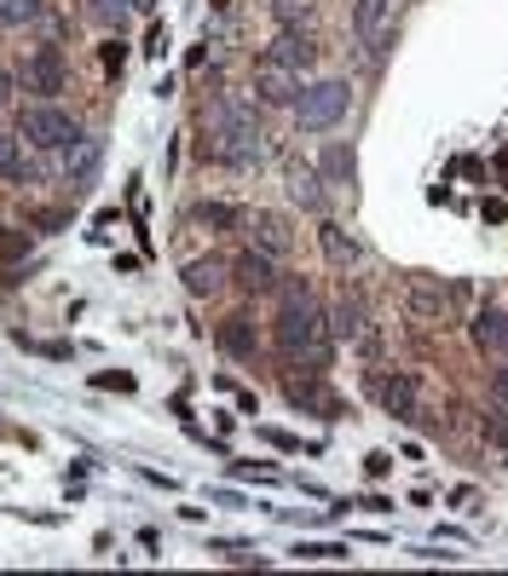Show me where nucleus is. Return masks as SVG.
Instances as JSON below:
<instances>
[{"instance_id":"1","label":"nucleus","mask_w":508,"mask_h":576,"mask_svg":"<svg viewBox=\"0 0 508 576\" xmlns=\"http://www.w3.org/2000/svg\"><path fill=\"white\" fill-rule=\"evenodd\" d=\"M283 288V312H277V352L290 369H307V375H323L335 358V335H330V323H323L318 312V300H312V288L307 283H277Z\"/></svg>"},{"instance_id":"2","label":"nucleus","mask_w":508,"mask_h":576,"mask_svg":"<svg viewBox=\"0 0 508 576\" xmlns=\"http://www.w3.org/2000/svg\"><path fill=\"white\" fill-rule=\"evenodd\" d=\"M209 151L214 161H226V168H260L267 161V133L255 128V110H243L237 98H220L209 110Z\"/></svg>"},{"instance_id":"3","label":"nucleus","mask_w":508,"mask_h":576,"mask_svg":"<svg viewBox=\"0 0 508 576\" xmlns=\"http://www.w3.org/2000/svg\"><path fill=\"white\" fill-rule=\"evenodd\" d=\"M347 110H353L347 81H312V87H300V98H295L300 133H330L335 121H347Z\"/></svg>"},{"instance_id":"4","label":"nucleus","mask_w":508,"mask_h":576,"mask_svg":"<svg viewBox=\"0 0 508 576\" xmlns=\"http://www.w3.org/2000/svg\"><path fill=\"white\" fill-rule=\"evenodd\" d=\"M17 133H24V144H35V151H70V144L81 139L75 116L58 110V105H29L24 121H17Z\"/></svg>"},{"instance_id":"5","label":"nucleus","mask_w":508,"mask_h":576,"mask_svg":"<svg viewBox=\"0 0 508 576\" xmlns=\"http://www.w3.org/2000/svg\"><path fill=\"white\" fill-rule=\"evenodd\" d=\"M330 335L335 340H353V346H364V352H376V328H370V305H364V295L358 288H341V300L330 305Z\"/></svg>"},{"instance_id":"6","label":"nucleus","mask_w":508,"mask_h":576,"mask_svg":"<svg viewBox=\"0 0 508 576\" xmlns=\"http://www.w3.org/2000/svg\"><path fill=\"white\" fill-rule=\"evenodd\" d=\"M462 305V288L439 283V277H411V317L422 323H451Z\"/></svg>"},{"instance_id":"7","label":"nucleus","mask_w":508,"mask_h":576,"mask_svg":"<svg viewBox=\"0 0 508 576\" xmlns=\"http://www.w3.org/2000/svg\"><path fill=\"white\" fill-rule=\"evenodd\" d=\"M243 231H249V249L272 254V260H283V254L295 249V231H290V219H283V214H272V208H255V214H243Z\"/></svg>"},{"instance_id":"8","label":"nucleus","mask_w":508,"mask_h":576,"mask_svg":"<svg viewBox=\"0 0 508 576\" xmlns=\"http://www.w3.org/2000/svg\"><path fill=\"white\" fill-rule=\"evenodd\" d=\"M64 81H70V64H64V52H58V47H35L24 58V93L52 98V93H64Z\"/></svg>"},{"instance_id":"9","label":"nucleus","mask_w":508,"mask_h":576,"mask_svg":"<svg viewBox=\"0 0 508 576\" xmlns=\"http://www.w3.org/2000/svg\"><path fill=\"white\" fill-rule=\"evenodd\" d=\"M232 283L243 288V295H277V260L260 254V249H243L232 260Z\"/></svg>"},{"instance_id":"10","label":"nucleus","mask_w":508,"mask_h":576,"mask_svg":"<svg viewBox=\"0 0 508 576\" xmlns=\"http://www.w3.org/2000/svg\"><path fill=\"white\" fill-rule=\"evenodd\" d=\"M255 93H260V105H295V98H300V75L283 70L277 58H260V64H255Z\"/></svg>"},{"instance_id":"11","label":"nucleus","mask_w":508,"mask_h":576,"mask_svg":"<svg viewBox=\"0 0 508 576\" xmlns=\"http://www.w3.org/2000/svg\"><path fill=\"white\" fill-rule=\"evenodd\" d=\"M0 179L7 184H40L47 168L24 151V133H0Z\"/></svg>"},{"instance_id":"12","label":"nucleus","mask_w":508,"mask_h":576,"mask_svg":"<svg viewBox=\"0 0 508 576\" xmlns=\"http://www.w3.org/2000/svg\"><path fill=\"white\" fill-rule=\"evenodd\" d=\"M214 340H220V352L237 358V363H255V358H260V328L243 317V312H232L226 323H220V328H214Z\"/></svg>"},{"instance_id":"13","label":"nucleus","mask_w":508,"mask_h":576,"mask_svg":"<svg viewBox=\"0 0 508 576\" xmlns=\"http://www.w3.org/2000/svg\"><path fill=\"white\" fill-rule=\"evenodd\" d=\"M267 58H277V64L295 70V75H307V70L318 64V47H312V35H300V29L290 24V29H277V40H272Z\"/></svg>"},{"instance_id":"14","label":"nucleus","mask_w":508,"mask_h":576,"mask_svg":"<svg viewBox=\"0 0 508 576\" xmlns=\"http://www.w3.org/2000/svg\"><path fill=\"white\" fill-rule=\"evenodd\" d=\"M290 404L295 409H312V416H323V421H335L341 416V398L323 386V375H307V381H290Z\"/></svg>"},{"instance_id":"15","label":"nucleus","mask_w":508,"mask_h":576,"mask_svg":"<svg viewBox=\"0 0 508 576\" xmlns=\"http://www.w3.org/2000/svg\"><path fill=\"white\" fill-rule=\"evenodd\" d=\"M290 196L300 202L307 214H323V173L312 168V161H290Z\"/></svg>"},{"instance_id":"16","label":"nucleus","mask_w":508,"mask_h":576,"mask_svg":"<svg viewBox=\"0 0 508 576\" xmlns=\"http://www.w3.org/2000/svg\"><path fill=\"white\" fill-rule=\"evenodd\" d=\"M474 346L480 352H492L508 363V312H497V305H485V312L474 317Z\"/></svg>"},{"instance_id":"17","label":"nucleus","mask_w":508,"mask_h":576,"mask_svg":"<svg viewBox=\"0 0 508 576\" xmlns=\"http://www.w3.org/2000/svg\"><path fill=\"white\" fill-rule=\"evenodd\" d=\"M139 12H151V0H87V17L98 29H116V35L128 29Z\"/></svg>"},{"instance_id":"18","label":"nucleus","mask_w":508,"mask_h":576,"mask_svg":"<svg viewBox=\"0 0 508 576\" xmlns=\"http://www.w3.org/2000/svg\"><path fill=\"white\" fill-rule=\"evenodd\" d=\"M226 277H232V260H220V254L186 265V288H191V295H214V288L226 283Z\"/></svg>"},{"instance_id":"19","label":"nucleus","mask_w":508,"mask_h":576,"mask_svg":"<svg viewBox=\"0 0 508 576\" xmlns=\"http://www.w3.org/2000/svg\"><path fill=\"white\" fill-rule=\"evenodd\" d=\"M93 173H98V139L81 133L70 151H64V179H70V184H87Z\"/></svg>"},{"instance_id":"20","label":"nucleus","mask_w":508,"mask_h":576,"mask_svg":"<svg viewBox=\"0 0 508 576\" xmlns=\"http://www.w3.org/2000/svg\"><path fill=\"white\" fill-rule=\"evenodd\" d=\"M381 409L399 421H416V381L411 375H393V381H381Z\"/></svg>"},{"instance_id":"21","label":"nucleus","mask_w":508,"mask_h":576,"mask_svg":"<svg viewBox=\"0 0 508 576\" xmlns=\"http://www.w3.org/2000/svg\"><path fill=\"white\" fill-rule=\"evenodd\" d=\"M318 242H323V260H330V265H353V260H358V242L341 231L335 219H323V225H318Z\"/></svg>"},{"instance_id":"22","label":"nucleus","mask_w":508,"mask_h":576,"mask_svg":"<svg viewBox=\"0 0 508 576\" xmlns=\"http://www.w3.org/2000/svg\"><path fill=\"white\" fill-rule=\"evenodd\" d=\"M388 12H393V0H358V7H353V29H358V40H376L381 24H388Z\"/></svg>"},{"instance_id":"23","label":"nucleus","mask_w":508,"mask_h":576,"mask_svg":"<svg viewBox=\"0 0 508 576\" xmlns=\"http://www.w3.org/2000/svg\"><path fill=\"white\" fill-rule=\"evenodd\" d=\"M40 0H0V29H24V24H40Z\"/></svg>"},{"instance_id":"24","label":"nucleus","mask_w":508,"mask_h":576,"mask_svg":"<svg viewBox=\"0 0 508 576\" xmlns=\"http://www.w3.org/2000/svg\"><path fill=\"white\" fill-rule=\"evenodd\" d=\"M480 427H485V444H492V449H497V456L508 461V409L497 404V409H492V416H485Z\"/></svg>"},{"instance_id":"25","label":"nucleus","mask_w":508,"mask_h":576,"mask_svg":"<svg viewBox=\"0 0 508 576\" xmlns=\"http://www.w3.org/2000/svg\"><path fill=\"white\" fill-rule=\"evenodd\" d=\"M353 168H358V161H353L347 144H330V156H323V173L341 179V184H353Z\"/></svg>"},{"instance_id":"26","label":"nucleus","mask_w":508,"mask_h":576,"mask_svg":"<svg viewBox=\"0 0 508 576\" xmlns=\"http://www.w3.org/2000/svg\"><path fill=\"white\" fill-rule=\"evenodd\" d=\"M191 219H197V225H220V231H226V225H243V219L226 208V202H197Z\"/></svg>"},{"instance_id":"27","label":"nucleus","mask_w":508,"mask_h":576,"mask_svg":"<svg viewBox=\"0 0 508 576\" xmlns=\"http://www.w3.org/2000/svg\"><path fill=\"white\" fill-rule=\"evenodd\" d=\"M295 560H347V548L341 542H300Z\"/></svg>"},{"instance_id":"28","label":"nucleus","mask_w":508,"mask_h":576,"mask_svg":"<svg viewBox=\"0 0 508 576\" xmlns=\"http://www.w3.org/2000/svg\"><path fill=\"white\" fill-rule=\"evenodd\" d=\"M29 225H40V231H58V225H70V214H64V208H35Z\"/></svg>"},{"instance_id":"29","label":"nucleus","mask_w":508,"mask_h":576,"mask_svg":"<svg viewBox=\"0 0 508 576\" xmlns=\"http://www.w3.org/2000/svg\"><path fill=\"white\" fill-rule=\"evenodd\" d=\"M98 58H105V70L121 75V64H128V47H121V40H105V52H98Z\"/></svg>"},{"instance_id":"30","label":"nucleus","mask_w":508,"mask_h":576,"mask_svg":"<svg viewBox=\"0 0 508 576\" xmlns=\"http://www.w3.org/2000/svg\"><path fill=\"white\" fill-rule=\"evenodd\" d=\"M307 7H312V0H272V12L283 17V24H295V17L307 12Z\"/></svg>"},{"instance_id":"31","label":"nucleus","mask_w":508,"mask_h":576,"mask_svg":"<svg viewBox=\"0 0 508 576\" xmlns=\"http://www.w3.org/2000/svg\"><path fill=\"white\" fill-rule=\"evenodd\" d=\"M492 398H497V404L508 409V363H503V369H497V375H492Z\"/></svg>"},{"instance_id":"32","label":"nucleus","mask_w":508,"mask_h":576,"mask_svg":"<svg viewBox=\"0 0 508 576\" xmlns=\"http://www.w3.org/2000/svg\"><path fill=\"white\" fill-rule=\"evenodd\" d=\"M162 47H168V29H162V24H156V29L145 35V52H151V58H162Z\"/></svg>"},{"instance_id":"33","label":"nucleus","mask_w":508,"mask_h":576,"mask_svg":"<svg viewBox=\"0 0 508 576\" xmlns=\"http://www.w3.org/2000/svg\"><path fill=\"white\" fill-rule=\"evenodd\" d=\"M0 254H12V260L29 254V237H0Z\"/></svg>"},{"instance_id":"34","label":"nucleus","mask_w":508,"mask_h":576,"mask_svg":"<svg viewBox=\"0 0 508 576\" xmlns=\"http://www.w3.org/2000/svg\"><path fill=\"white\" fill-rule=\"evenodd\" d=\"M0 98H12V75L7 70H0Z\"/></svg>"}]
</instances>
